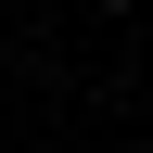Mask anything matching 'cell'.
Returning a JSON list of instances; mask_svg holds the SVG:
<instances>
[{
	"label": "cell",
	"mask_w": 153,
	"mask_h": 153,
	"mask_svg": "<svg viewBox=\"0 0 153 153\" xmlns=\"http://www.w3.org/2000/svg\"><path fill=\"white\" fill-rule=\"evenodd\" d=\"M102 13H128V0H102Z\"/></svg>",
	"instance_id": "6da1fadb"
}]
</instances>
